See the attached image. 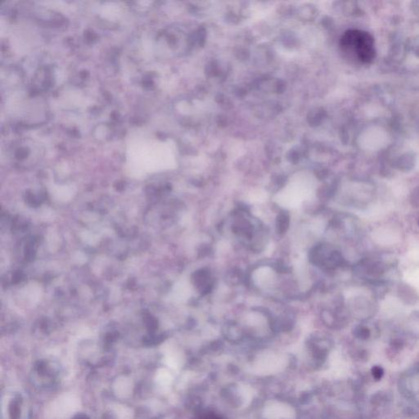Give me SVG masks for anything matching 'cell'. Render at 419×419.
Returning a JSON list of instances; mask_svg holds the SVG:
<instances>
[{
	"instance_id": "cell-3",
	"label": "cell",
	"mask_w": 419,
	"mask_h": 419,
	"mask_svg": "<svg viewBox=\"0 0 419 419\" xmlns=\"http://www.w3.org/2000/svg\"><path fill=\"white\" fill-rule=\"evenodd\" d=\"M190 296L189 286L185 281L178 282L174 288L173 297L176 301H185Z\"/></svg>"
},
{
	"instance_id": "cell-1",
	"label": "cell",
	"mask_w": 419,
	"mask_h": 419,
	"mask_svg": "<svg viewBox=\"0 0 419 419\" xmlns=\"http://www.w3.org/2000/svg\"><path fill=\"white\" fill-rule=\"evenodd\" d=\"M340 46L347 57L364 64L372 63L376 57L374 39L367 31H346L341 36Z\"/></svg>"
},
{
	"instance_id": "cell-5",
	"label": "cell",
	"mask_w": 419,
	"mask_h": 419,
	"mask_svg": "<svg viewBox=\"0 0 419 419\" xmlns=\"http://www.w3.org/2000/svg\"><path fill=\"white\" fill-rule=\"evenodd\" d=\"M88 419V418L86 417V416H85V415H80V416H78V417H77V419Z\"/></svg>"
},
{
	"instance_id": "cell-2",
	"label": "cell",
	"mask_w": 419,
	"mask_h": 419,
	"mask_svg": "<svg viewBox=\"0 0 419 419\" xmlns=\"http://www.w3.org/2000/svg\"><path fill=\"white\" fill-rule=\"evenodd\" d=\"M275 278V272L269 267L260 268L254 274V281L256 284L262 287L272 284Z\"/></svg>"
},
{
	"instance_id": "cell-4",
	"label": "cell",
	"mask_w": 419,
	"mask_h": 419,
	"mask_svg": "<svg viewBox=\"0 0 419 419\" xmlns=\"http://www.w3.org/2000/svg\"><path fill=\"white\" fill-rule=\"evenodd\" d=\"M10 415H11V418L12 419H17L19 418L20 415V409L19 405L17 404V402H13L12 406H11V411H10Z\"/></svg>"
}]
</instances>
